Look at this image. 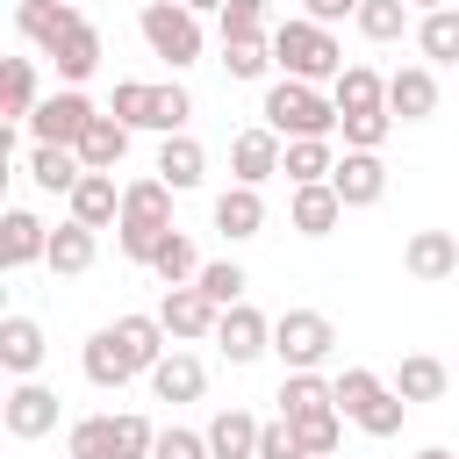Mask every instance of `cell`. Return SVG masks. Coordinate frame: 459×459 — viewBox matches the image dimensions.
Returning <instances> with one entry per match:
<instances>
[{
  "label": "cell",
  "instance_id": "6da1fadb",
  "mask_svg": "<svg viewBox=\"0 0 459 459\" xmlns=\"http://www.w3.org/2000/svg\"><path fill=\"white\" fill-rule=\"evenodd\" d=\"M258 122L265 129H280V136H337V100L323 93V86H308V79H265V100H258Z\"/></svg>",
  "mask_w": 459,
  "mask_h": 459
},
{
  "label": "cell",
  "instance_id": "7a4b0ae2",
  "mask_svg": "<svg viewBox=\"0 0 459 459\" xmlns=\"http://www.w3.org/2000/svg\"><path fill=\"white\" fill-rule=\"evenodd\" d=\"M273 57H280L287 79H308V86H330V79L344 72V43H337L323 22H308V14L273 22Z\"/></svg>",
  "mask_w": 459,
  "mask_h": 459
},
{
  "label": "cell",
  "instance_id": "3957f363",
  "mask_svg": "<svg viewBox=\"0 0 459 459\" xmlns=\"http://www.w3.org/2000/svg\"><path fill=\"white\" fill-rule=\"evenodd\" d=\"M337 409H344V423H359L366 437H394L402 416H409V402L394 394V380H380L373 366H344V373H337Z\"/></svg>",
  "mask_w": 459,
  "mask_h": 459
},
{
  "label": "cell",
  "instance_id": "277c9868",
  "mask_svg": "<svg viewBox=\"0 0 459 459\" xmlns=\"http://www.w3.org/2000/svg\"><path fill=\"white\" fill-rule=\"evenodd\" d=\"M136 29H143L151 57H165L172 72L201 65V14H194L186 0H143V7H136Z\"/></svg>",
  "mask_w": 459,
  "mask_h": 459
},
{
  "label": "cell",
  "instance_id": "5b68a950",
  "mask_svg": "<svg viewBox=\"0 0 459 459\" xmlns=\"http://www.w3.org/2000/svg\"><path fill=\"white\" fill-rule=\"evenodd\" d=\"M273 351L287 373H323V359L337 351V323L323 308H280L273 316Z\"/></svg>",
  "mask_w": 459,
  "mask_h": 459
},
{
  "label": "cell",
  "instance_id": "8992f818",
  "mask_svg": "<svg viewBox=\"0 0 459 459\" xmlns=\"http://www.w3.org/2000/svg\"><path fill=\"white\" fill-rule=\"evenodd\" d=\"M93 115H100V108L86 100V86H57V93L36 100V115H29L22 129H29L36 143H72V151H79V136L93 129Z\"/></svg>",
  "mask_w": 459,
  "mask_h": 459
},
{
  "label": "cell",
  "instance_id": "52a82bcc",
  "mask_svg": "<svg viewBox=\"0 0 459 459\" xmlns=\"http://www.w3.org/2000/svg\"><path fill=\"white\" fill-rule=\"evenodd\" d=\"M57 416H65V402H57V387H43L36 373H29V380H14V387L0 394V423H7V437H22V445L50 437V430H57Z\"/></svg>",
  "mask_w": 459,
  "mask_h": 459
},
{
  "label": "cell",
  "instance_id": "ba28073f",
  "mask_svg": "<svg viewBox=\"0 0 459 459\" xmlns=\"http://www.w3.org/2000/svg\"><path fill=\"white\" fill-rule=\"evenodd\" d=\"M230 366H258L265 351H273V316H258L251 301H230L222 308V323H215V337H208Z\"/></svg>",
  "mask_w": 459,
  "mask_h": 459
},
{
  "label": "cell",
  "instance_id": "9c48e42d",
  "mask_svg": "<svg viewBox=\"0 0 459 459\" xmlns=\"http://www.w3.org/2000/svg\"><path fill=\"white\" fill-rule=\"evenodd\" d=\"M280 158H287V136L265 129V122H251V129L230 136V179H237V186H265V179H280Z\"/></svg>",
  "mask_w": 459,
  "mask_h": 459
},
{
  "label": "cell",
  "instance_id": "30bf717a",
  "mask_svg": "<svg viewBox=\"0 0 459 459\" xmlns=\"http://www.w3.org/2000/svg\"><path fill=\"white\" fill-rule=\"evenodd\" d=\"M402 273H409L416 287H445V280H459V230H409V244H402Z\"/></svg>",
  "mask_w": 459,
  "mask_h": 459
},
{
  "label": "cell",
  "instance_id": "8fae6325",
  "mask_svg": "<svg viewBox=\"0 0 459 459\" xmlns=\"http://www.w3.org/2000/svg\"><path fill=\"white\" fill-rule=\"evenodd\" d=\"M158 323L172 330V344H201V337H215L222 301H208L201 287H165V294H158Z\"/></svg>",
  "mask_w": 459,
  "mask_h": 459
},
{
  "label": "cell",
  "instance_id": "7c38bea8",
  "mask_svg": "<svg viewBox=\"0 0 459 459\" xmlns=\"http://www.w3.org/2000/svg\"><path fill=\"white\" fill-rule=\"evenodd\" d=\"M387 115L394 122H430L437 115V65H394L387 72Z\"/></svg>",
  "mask_w": 459,
  "mask_h": 459
},
{
  "label": "cell",
  "instance_id": "4fadbf2b",
  "mask_svg": "<svg viewBox=\"0 0 459 459\" xmlns=\"http://www.w3.org/2000/svg\"><path fill=\"white\" fill-rule=\"evenodd\" d=\"M43 359H50L43 323L36 316H0V373L7 380H29V373H43Z\"/></svg>",
  "mask_w": 459,
  "mask_h": 459
},
{
  "label": "cell",
  "instance_id": "5bb4252c",
  "mask_svg": "<svg viewBox=\"0 0 459 459\" xmlns=\"http://www.w3.org/2000/svg\"><path fill=\"white\" fill-rule=\"evenodd\" d=\"M79 366H86V380H93L100 394H115V387H129V380L143 373V366L129 359V344L115 337V323H100V330L86 337V351H79Z\"/></svg>",
  "mask_w": 459,
  "mask_h": 459
},
{
  "label": "cell",
  "instance_id": "9a60e30c",
  "mask_svg": "<svg viewBox=\"0 0 459 459\" xmlns=\"http://www.w3.org/2000/svg\"><path fill=\"white\" fill-rule=\"evenodd\" d=\"M79 22H86V14H79L72 0H14V29H22V43H36L43 57H50Z\"/></svg>",
  "mask_w": 459,
  "mask_h": 459
},
{
  "label": "cell",
  "instance_id": "2e32d148",
  "mask_svg": "<svg viewBox=\"0 0 459 459\" xmlns=\"http://www.w3.org/2000/svg\"><path fill=\"white\" fill-rule=\"evenodd\" d=\"M330 186H337L344 208H373V201L387 194V165H380V151H337Z\"/></svg>",
  "mask_w": 459,
  "mask_h": 459
},
{
  "label": "cell",
  "instance_id": "e0dca14e",
  "mask_svg": "<svg viewBox=\"0 0 459 459\" xmlns=\"http://www.w3.org/2000/svg\"><path fill=\"white\" fill-rule=\"evenodd\" d=\"M208 222L222 230V244H251V237L265 230V194H258V186H237V179H230V186L215 194Z\"/></svg>",
  "mask_w": 459,
  "mask_h": 459
},
{
  "label": "cell",
  "instance_id": "ac0fdd59",
  "mask_svg": "<svg viewBox=\"0 0 459 459\" xmlns=\"http://www.w3.org/2000/svg\"><path fill=\"white\" fill-rule=\"evenodd\" d=\"M43 251H50V222H43L36 208H7V215H0V265L22 273V265H36Z\"/></svg>",
  "mask_w": 459,
  "mask_h": 459
},
{
  "label": "cell",
  "instance_id": "d6986e66",
  "mask_svg": "<svg viewBox=\"0 0 459 459\" xmlns=\"http://www.w3.org/2000/svg\"><path fill=\"white\" fill-rule=\"evenodd\" d=\"M143 380H151V394H158V402H201V394H208V366H201L186 344H172Z\"/></svg>",
  "mask_w": 459,
  "mask_h": 459
},
{
  "label": "cell",
  "instance_id": "ffe728a7",
  "mask_svg": "<svg viewBox=\"0 0 459 459\" xmlns=\"http://www.w3.org/2000/svg\"><path fill=\"white\" fill-rule=\"evenodd\" d=\"M65 215L86 222V230H115V222H122V186H115V172H86V179L72 186Z\"/></svg>",
  "mask_w": 459,
  "mask_h": 459
},
{
  "label": "cell",
  "instance_id": "44dd1931",
  "mask_svg": "<svg viewBox=\"0 0 459 459\" xmlns=\"http://www.w3.org/2000/svg\"><path fill=\"white\" fill-rule=\"evenodd\" d=\"M93 258H100V230H86V222H57L50 230V251H43V265L57 273V280H79V273H93Z\"/></svg>",
  "mask_w": 459,
  "mask_h": 459
},
{
  "label": "cell",
  "instance_id": "7402d4cb",
  "mask_svg": "<svg viewBox=\"0 0 459 459\" xmlns=\"http://www.w3.org/2000/svg\"><path fill=\"white\" fill-rule=\"evenodd\" d=\"M151 172H158L172 194H194V186L208 179V151H201L186 129H179V136H158V165H151Z\"/></svg>",
  "mask_w": 459,
  "mask_h": 459
},
{
  "label": "cell",
  "instance_id": "603a6c76",
  "mask_svg": "<svg viewBox=\"0 0 459 459\" xmlns=\"http://www.w3.org/2000/svg\"><path fill=\"white\" fill-rule=\"evenodd\" d=\"M287 222H294L301 237H330V230L344 222V201H337V186H330V179H316V186H294V194H287Z\"/></svg>",
  "mask_w": 459,
  "mask_h": 459
},
{
  "label": "cell",
  "instance_id": "cb8c5ba5",
  "mask_svg": "<svg viewBox=\"0 0 459 459\" xmlns=\"http://www.w3.org/2000/svg\"><path fill=\"white\" fill-rule=\"evenodd\" d=\"M100 57H108V43H100V29L93 22H79L57 50H50V65H57V86H86L93 72H100Z\"/></svg>",
  "mask_w": 459,
  "mask_h": 459
},
{
  "label": "cell",
  "instance_id": "d4e9b609",
  "mask_svg": "<svg viewBox=\"0 0 459 459\" xmlns=\"http://www.w3.org/2000/svg\"><path fill=\"white\" fill-rule=\"evenodd\" d=\"M129 136H136V129H129L122 115H93V129L79 136V165H86V172H122Z\"/></svg>",
  "mask_w": 459,
  "mask_h": 459
},
{
  "label": "cell",
  "instance_id": "484cf974",
  "mask_svg": "<svg viewBox=\"0 0 459 459\" xmlns=\"http://www.w3.org/2000/svg\"><path fill=\"white\" fill-rule=\"evenodd\" d=\"M29 179H36L43 194L72 201V186L86 179V165H79V151H72V143H29Z\"/></svg>",
  "mask_w": 459,
  "mask_h": 459
},
{
  "label": "cell",
  "instance_id": "4316f807",
  "mask_svg": "<svg viewBox=\"0 0 459 459\" xmlns=\"http://www.w3.org/2000/svg\"><path fill=\"white\" fill-rule=\"evenodd\" d=\"M258 430H265V423L230 402V409L208 416V452H215V459H258Z\"/></svg>",
  "mask_w": 459,
  "mask_h": 459
},
{
  "label": "cell",
  "instance_id": "83f0119b",
  "mask_svg": "<svg viewBox=\"0 0 459 459\" xmlns=\"http://www.w3.org/2000/svg\"><path fill=\"white\" fill-rule=\"evenodd\" d=\"M36 100H43L36 57H7V65H0V122H29Z\"/></svg>",
  "mask_w": 459,
  "mask_h": 459
},
{
  "label": "cell",
  "instance_id": "f1b7e54d",
  "mask_svg": "<svg viewBox=\"0 0 459 459\" xmlns=\"http://www.w3.org/2000/svg\"><path fill=\"white\" fill-rule=\"evenodd\" d=\"M280 172H287V186H316V179L337 172V143H330V136H287Z\"/></svg>",
  "mask_w": 459,
  "mask_h": 459
},
{
  "label": "cell",
  "instance_id": "f546056e",
  "mask_svg": "<svg viewBox=\"0 0 459 459\" xmlns=\"http://www.w3.org/2000/svg\"><path fill=\"white\" fill-rule=\"evenodd\" d=\"M122 222L172 230V186H165L158 172H143V179H122Z\"/></svg>",
  "mask_w": 459,
  "mask_h": 459
},
{
  "label": "cell",
  "instance_id": "4dcf8cb0",
  "mask_svg": "<svg viewBox=\"0 0 459 459\" xmlns=\"http://www.w3.org/2000/svg\"><path fill=\"white\" fill-rule=\"evenodd\" d=\"M445 387H452V373H445V359H430V351H409L402 366H394V394L416 409V402H445Z\"/></svg>",
  "mask_w": 459,
  "mask_h": 459
},
{
  "label": "cell",
  "instance_id": "1f68e13d",
  "mask_svg": "<svg viewBox=\"0 0 459 459\" xmlns=\"http://www.w3.org/2000/svg\"><path fill=\"white\" fill-rule=\"evenodd\" d=\"M330 100H337V115H366V108H387V79H380L373 65H344V72L330 79Z\"/></svg>",
  "mask_w": 459,
  "mask_h": 459
},
{
  "label": "cell",
  "instance_id": "d6a6232c",
  "mask_svg": "<svg viewBox=\"0 0 459 459\" xmlns=\"http://www.w3.org/2000/svg\"><path fill=\"white\" fill-rule=\"evenodd\" d=\"M273 402H280V416H294V423H301V416H323V409H337V380H323V373H287Z\"/></svg>",
  "mask_w": 459,
  "mask_h": 459
},
{
  "label": "cell",
  "instance_id": "836d02e7",
  "mask_svg": "<svg viewBox=\"0 0 459 459\" xmlns=\"http://www.w3.org/2000/svg\"><path fill=\"white\" fill-rule=\"evenodd\" d=\"M65 459H122V423L115 416H79L65 430Z\"/></svg>",
  "mask_w": 459,
  "mask_h": 459
},
{
  "label": "cell",
  "instance_id": "e575fe53",
  "mask_svg": "<svg viewBox=\"0 0 459 459\" xmlns=\"http://www.w3.org/2000/svg\"><path fill=\"white\" fill-rule=\"evenodd\" d=\"M222 72H230L237 86H258V79H273V72H280V57H273V36H244V43H222Z\"/></svg>",
  "mask_w": 459,
  "mask_h": 459
},
{
  "label": "cell",
  "instance_id": "d590c367",
  "mask_svg": "<svg viewBox=\"0 0 459 459\" xmlns=\"http://www.w3.org/2000/svg\"><path fill=\"white\" fill-rule=\"evenodd\" d=\"M201 265H208V258L194 251V237H186V230H165V244H158L151 273H158L165 287H194V280H201Z\"/></svg>",
  "mask_w": 459,
  "mask_h": 459
},
{
  "label": "cell",
  "instance_id": "8d00e7d4",
  "mask_svg": "<svg viewBox=\"0 0 459 459\" xmlns=\"http://www.w3.org/2000/svg\"><path fill=\"white\" fill-rule=\"evenodd\" d=\"M416 50L423 65H459V7H430L416 22Z\"/></svg>",
  "mask_w": 459,
  "mask_h": 459
},
{
  "label": "cell",
  "instance_id": "74e56055",
  "mask_svg": "<svg viewBox=\"0 0 459 459\" xmlns=\"http://www.w3.org/2000/svg\"><path fill=\"white\" fill-rule=\"evenodd\" d=\"M351 29H359L366 43H394V36L409 29V0H359Z\"/></svg>",
  "mask_w": 459,
  "mask_h": 459
},
{
  "label": "cell",
  "instance_id": "f35d334b",
  "mask_svg": "<svg viewBox=\"0 0 459 459\" xmlns=\"http://www.w3.org/2000/svg\"><path fill=\"white\" fill-rule=\"evenodd\" d=\"M215 29H222V43H244V36H273V0H230V7L215 14Z\"/></svg>",
  "mask_w": 459,
  "mask_h": 459
},
{
  "label": "cell",
  "instance_id": "ab89813d",
  "mask_svg": "<svg viewBox=\"0 0 459 459\" xmlns=\"http://www.w3.org/2000/svg\"><path fill=\"white\" fill-rule=\"evenodd\" d=\"M108 115H122L129 129H151V115H158V86H151V79H115Z\"/></svg>",
  "mask_w": 459,
  "mask_h": 459
},
{
  "label": "cell",
  "instance_id": "60d3db41",
  "mask_svg": "<svg viewBox=\"0 0 459 459\" xmlns=\"http://www.w3.org/2000/svg\"><path fill=\"white\" fill-rule=\"evenodd\" d=\"M287 423H294V416H287ZM294 430H301V452H308V459H337V445H344V409H323V416H301Z\"/></svg>",
  "mask_w": 459,
  "mask_h": 459
},
{
  "label": "cell",
  "instance_id": "b9f144b4",
  "mask_svg": "<svg viewBox=\"0 0 459 459\" xmlns=\"http://www.w3.org/2000/svg\"><path fill=\"white\" fill-rule=\"evenodd\" d=\"M387 129H394V115H387V108H366V115H344V122H337L344 151H380V143H387Z\"/></svg>",
  "mask_w": 459,
  "mask_h": 459
},
{
  "label": "cell",
  "instance_id": "7bdbcfd3",
  "mask_svg": "<svg viewBox=\"0 0 459 459\" xmlns=\"http://www.w3.org/2000/svg\"><path fill=\"white\" fill-rule=\"evenodd\" d=\"M194 287H201L208 301H222V308H230V301H244V287H251V280H244V265H237V258H208Z\"/></svg>",
  "mask_w": 459,
  "mask_h": 459
},
{
  "label": "cell",
  "instance_id": "ee69618b",
  "mask_svg": "<svg viewBox=\"0 0 459 459\" xmlns=\"http://www.w3.org/2000/svg\"><path fill=\"white\" fill-rule=\"evenodd\" d=\"M172 230H179V222H172ZM158 244H165V230H151V222H115V251H122L129 265H151Z\"/></svg>",
  "mask_w": 459,
  "mask_h": 459
},
{
  "label": "cell",
  "instance_id": "f6af8a7d",
  "mask_svg": "<svg viewBox=\"0 0 459 459\" xmlns=\"http://www.w3.org/2000/svg\"><path fill=\"white\" fill-rule=\"evenodd\" d=\"M151 459H215V452H208V430L165 423V430H158V445H151Z\"/></svg>",
  "mask_w": 459,
  "mask_h": 459
},
{
  "label": "cell",
  "instance_id": "bcb514c9",
  "mask_svg": "<svg viewBox=\"0 0 459 459\" xmlns=\"http://www.w3.org/2000/svg\"><path fill=\"white\" fill-rule=\"evenodd\" d=\"M258 459H308V452H301V430H294L287 416H265V430H258Z\"/></svg>",
  "mask_w": 459,
  "mask_h": 459
},
{
  "label": "cell",
  "instance_id": "7dc6e473",
  "mask_svg": "<svg viewBox=\"0 0 459 459\" xmlns=\"http://www.w3.org/2000/svg\"><path fill=\"white\" fill-rule=\"evenodd\" d=\"M301 14H308V22H323V29H337V22H351V14H359V0H301Z\"/></svg>",
  "mask_w": 459,
  "mask_h": 459
},
{
  "label": "cell",
  "instance_id": "c3c4849f",
  "mask_svg": "<svg viewBox=\"0 0 459 459\" xmlns=\"http://www.w3.org/2000/svg\"><path fill=\"white\" fill-rule=\"evenodd\" d=\"M186 7H194V14H222L230 0H186Z\"/></svg>",
  "mask_w": 459,
  "mask_h": 459
},
{
  "label": "cell",
  "instance_id": "681fc988",
  "mask_svg": "<svg viewBox=\"0 0 459 459\" xmlns=\"http://www.w3.org/2000/svg\"><path fill=\"white\" fill-rule=\"evenodd\" d=\"M416 459H452V452H445V445H423V452H416Z\"/></svg>",
  "mask_w": 459,
  "mask_h": 459
},
{
  "label": "cell",
  "instance_id": "f907efd6",
  "mask_svg": "<svg viewBox=\"0 0 459 459\" xmlns=\"http://www.w3.org/2000/svg\"><path fill=\"white\" fill-rule=\"evenodd\" d=\"M409 7H423V14H430V7H452V0H409Z\"/></svg>",
  "mask_w": 459,
  "mask_h": 459
}]
</instances>
